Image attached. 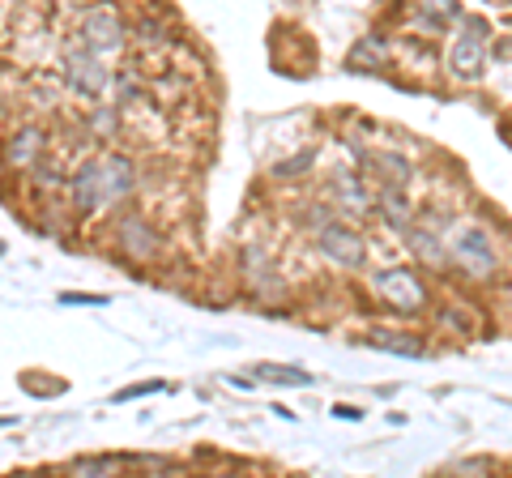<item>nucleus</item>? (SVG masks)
<instances>
[{
  "instance_id": "obj_4",
  "label": "nucleus",
  "mask_w": 512,
  "mask_h": 478,
  "mask_svg": "<svg viewBox=\"0 0 512 478\" xmlns=\"http://www.w3.org/2000/svg\"><path fill=\"white\" fill-rule=\"evenodd\" d=\"M487 52H491V26L487 18L478 13H466L457 26H453V39H448V73L457 82H478L487 65Z\"/></svg>"
},
{
  "instance_id": "obj_10",
  "label": "nucleus",
  "mask_w": 512,
  "mask_h": 478,
  "mask_svg": "<svg viewBox=\"0 0 512 478\" xmlns=\"http://www.w3.org/2000/svg\"><path fill=\"white\" fill-rule=\"evenodd\" d=\"M47 158V129L43 124H18L5 141H0V163L9 171H35Z\"/></svg>"
},
{
  "instance_id": "obj_18",
  "label": "nucleus",
  "mask_w": 512,
  "mask_h": 478,
  "mask_svg": "<svg viewBox=\"0 0 512 478\" xmlns=\"http://www.w3.org/2000/svg\"><path fill=\"white\" fill-rule=\"evenodd\" d=\"M248 376L265 380V385H291V389H308L312 385V376L303 368H291V363H252Z\"/></svg>"
},
{
  "instance_id": "obj_25",
  "label": "nucleus",
  "mask_w": 512,
  "mask_h": 478,
  "mask_svg": "<svg viewBox=\"0 0 512 478\" xmlns=\"http://www.w3.org/2000/svg\"><path fill=\"white\" fill-rule=\"evenodd\" d=\"M333 414H338V419H350V423H355V419H363V410H355V406H338Z\"/></svg>"
},
{
  "instance_id": "obj_16",
  "label": "nucleus",
  "mask_w": 512,
  "mask_h": 478,
  "mask_svg": "<svg viewBox=\"0 0 512 478\" xmlns=\"http://www.w3.org/2000/svg\"><path fill=\"white\" fill-rule=\"evenodd\" d=\"M461 18H466V9L453 5V0H440V5H414L410 9V22L419 30H431V35H440V30L457 26Z\"/></svg>"
},
{
  "instance_id": "obj_21",
  "label": "nucleus",
  "mask_w": 512,
  "mask_h": 478,
  "mask_svg": "<svg viewBox=\"0 0 512 478\" xmlns=\"http://www.w3.org/2000/svg\"><path fill=\"white\" fill-rule=\"evenodd\" d=\"M90 133L99 137V141H111L120 129V107H111V103H99V107H90Z\"/></svg>"
},
{
  "instance_id": "obj_14",
  "label": "nucleus",
  "mask_w": 512,
  "mask_h": 478,
  "mask_svg": "<svg viewBox=\"0 0 512 478\" xmlns=\"http://www.w3.org/2000/svg\"><path fill=\"white\" fill-rule=\"evenodd\" d=\"M367 342H372L376 350H384V355H402V359H423L427 355V338L406 333V329H389V325L367 329Z\"/></svg>"
},
{
  "instance_id": "obj_20",
  "label": "nucleus",
  "mask_w": 512,
  "mask_h": 478,
  "mask_svg": "<svg viewBox=\"0 0 512 478\" xmlns=\"http://www.w3.org/2000/svg\"><path fill=\"white\" fill-rule=\"evenodd\" d=\"M30 184H35L39 197H47V193H60V188H69V175H64L56 163H47V158H43V163L30 171Z\"/></svg>"
},
{
  "instance_id": "obj_23",
  "label": "nucleus",
  "mask_w": 512,
  "mask_h": 478,
  "mask_svg": "<svg viewBox=\"0 0 512 478\" xmlns=\"http://www.w3.org/2000/svg\"><path fill=\"white\" fill-rule=\"evenodd\" d=\"M453 474L461 478V474H466V478H487L491 474V461H461V466H453Z\"/></svg>"
},
{
  "instance_id": "obj_13",
  "label": "nucleus",
  "mask_w": 512,
  "mask_h": 478,
  "mask_svg": "<svg viewBox=\"0 0 512 478\" xmlns=\"http://www.w3.org/2000/svg\"><path fill=\"white\" fill-rule=\"evenodd\" d=\"M406 244L414 252V261L427 269H448V252H444V231L436 222H414L406 231Z\"/></svg>"
},
{
  "instance_id": "obj_9",
  "label": "nucleus",
  "mask_w": 512,
  "mask_h": 478,
  "mask_svg": "<svg viewBox=\"0 0 512 478\" xmlns=\"http://www.w3.org/2000/svg\"><path fill=\"white\" fill-rule=\"evenodd\" d=\"M239 278H244V286L256 299H278L286 291L274 248H269L265 239H248V244L239 248Z\"/></svg>"
},
{
  "instance_id": "obj_22",
  "label": "nucleus",
  "mask_w": 512,
  "mask_h": 478,
  "mask_svg": "<svg viewBox=\"0 0 512 478\" xmlns=\"http://www.w3.org/2000/svg\"><path fill=\"white\" fill-rule=\"evenodd\" d=\"M111 90H116V99H120V107H128L141 94V77H137V69H120V73H111Z\"/></svg>"
},
{
  "instance_id": "obj_12",
  "label": "nucleus",
  "mask_w": 512,
  "mask_h": 478,
  "mask_svg": "<svg viewBox=\"0 0 512 478\" xmlns=\"http://www.w3.org/2000/svg\"><path fill=\"white\" fill-rule=\"evenodd\" d=\"M359 167L372 175L380 188H410V158L397 154V150H359Z\"/></svg>"
},
{
  "instance_id": "obj_1",
  "label": "nucleus",
  "mask_w": 512,
  "mask_h": 478,
  "mask_svg": "<svg viewBox=\"0 0 512 478\" xmlns=\"http://www.w3.org/2000/svg\"><path fill=\"white\" fill-rule=\"evenodd\" d=\"M137 163L120 150H99V154H86L82 163L69 171V205L73 214L82 218H99V214H111L120 205L133 201L137 193Z\"/></svg>"
},
{
  "instance_id": "obj_26",
  "label": "nucleus",
  "mask_w": 512,
  "mask_h": 478,
  "mask_svg": "<svg viewBox=\"0 0 512 478\" xmlns=\"http://www.w3.org/2000/svg\"><path fill=\"white\" fill-rule=\"evenodd\" d=\"M214 478H239V474H214Z\"/></svg>"
},
{
  "instance_id": "obj_24",
  "label": "nucleus",
  "mask_w": 512,
  "mask_h": 478,
  "mask_svg": "<svg viewBox=\"0 0 512 478\" xmlns=\"http://www.w3.org/2000/svg\"><path fill=\"white\" fill-rule=\"evenodd\" d=\"M60 304H107V295H60Z\"/></svg>"
},
{
  "instance_id": "obj_17",
  "label": "nucleus",
  "mask_w": 512,
  "mask_h": 478,
  "mask_svg": "<svg viewBox=\"0 0 512 478\" xmlns=\"http://www.w3.org/2000/svg\"><path fill=\"white\" fill-rule=\"evenodd\" d=\"M346 60L355 69H384L393 60V47H389V39H384V35H363L355 47H350Z\"/></svg>"
},
{
  "instance_id": "obj_19",
  "label": "nucleus",
  "mask_w": 512,
  "mask_h": 478,
  "mask_svg": "<svg viewBox=\"0 0 512 478\" xmlns=\"http://www.w3.org/2000/svg\"><path fill=\"white\" fill-rule=\"evenodd\" d=\"M120 474H124V461L111 453H90L69 461V478H120Z\"/></svg>"
},
{
  "instance_id": "obj_6",
  "label": "nucleus",
  "mask_w": 512,
  "mask_h": 478,
  "mask_svg": "<svg viewBox=\"0 0 512 478\" xmlns=\"http://www.w3.org/2000/svg\"><path fill=\"white\" fill-rule=\"evenodd\" d=\"M312 244H316L320 261H329L338 269H363L367 265V235L359 227H350L346 218H333L320 231H312Z\"/></svg>"
},
{
  "instance_id": "obj_15",
  "label": "nucleus",
  "mask_w": 512,
  "mask_h": 478,
  "mask_svg": "<svg viewBox=\"0 0 512 478\" xmlns=\"http://www.w3.org/2000/svg\"><path fill=\"white\" fill-rule=\"evenodd\" d=\"M376 214L384 218V227H393L397 235H406L414 227V205L406 197V188H376Z\"/></svg>"
},
{
  "instance_id": "obj_5",
  "label": "nucleus",
  "mask_w": 512,
  "mask_h": 478,
  "mask_svg": "<svg viewBox=\"0 0 512 478\" xmlns=\"http://www.w3.org/2000/svg\"><path fill=\"white\" fill-rule=\"evenodd\" d=\"M60 82H64L69 94H77V99L99 103L103 94L111 90V69L103 65L99 56H90L77 39H69L64 43V52H60Z\"/></svg>"
},
{
  "instance_id": "obj_7",
  "label": "nucleus",
  "mask_w": 512,
  "mask_h": 478,
  "mask_svg": "<svg viewBox=\"0 0 512 478\" xmlns=\"http://www.w3.org/2000/svg\"><path fill=\"white\" fill-rule=\"evenodd\" d=\"M111 239H116L120 257L133 261V265H150V261L163 257V231L137 210L116 214V222H111Z\"/></svg>"
},
{
  "instance_id": "obj_8",
  "label": "nucleus",
  "mask_w": 512,
  "mask_h": 478,
  "mask_svg": "<svg viewBox=\"0 0 512 478\" xmlns=\"http://www.w3.org/2000/svg\"><path fill=\"white\" fill-rule=\"evenodd\" d=\"M77 43L86 47L90 56H99L103 65L111 56H120L124 52V43H128V22L120 18L116 9H90L82 13V22H77Z\"/></svg>"
},
{
  "instance_id": "obj_3",
  "label": "nucleus",
  "mask_w": 512,
  "mask_h": 478,
  "mask_svg": "<svg viewBox=\"0 0 512 478\" xmlns=\"http://www.w3.org/2000/svg\"><path fill=\"white\" fill-rule=\"evenodd\" d=\"M367 286H372V295L393 316H423L427 304H431L427 282L414 274L410 265H384V269H376V274L367 278Z\"/></svg>"
},
{
  "instance_id": "obj_11",
  "label": "nucleus",
  "mask_w": 512,
  "mask_h": 478,
  "mask_svg": "<svg viewBox=\"0 0 512 478\" xmlns=\"http://www.w3.org/2000/svg\"><path fill=\"white\" fill-rule=\"evenodd\" d=\"M329 205L346 214H372L376 210V193L367 188L363 175L355 171H333L329 175Z\"/></svg>"
},
{
  "instance_id": "obj_2",
  "label": "nucleus",
  "mask_w": 512,
  "mask_h": 478,
  "mask_svg": "<svg viewBox=\"0 0 512 478\" xmlns=\"http://www.w3.org/2000/svg\"><path fill=\"white\" fill-rule=\"evenodd\" d=\"M444 252H448V269L466 274L470 282H491L500 274V244H495V231L487 222L457 218L444 231Z\"/></svg>"
}]
</instances>
